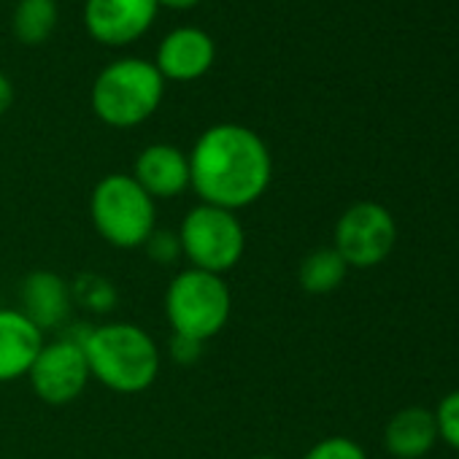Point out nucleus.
I'll return each instance as SVG.
<instances>
[{
    "mask_svg": "<svg viewBox=\"0 0 459 459\" xmlns=\"http://www.w3.org/2000/svg\"><path fill=\"white\" fill-rule=\"evenodd\" d=\"M437 440V421L435 411H427L421 405H408L397 411L386 429H384V446L394 459H421L432 451Z\"/></svg>",
    "mask_w": 459,
    "mask_h": 459,
    "instance_id": "nucleus-14",
    "label": "nucleus"
},
{
    "mask_svg": "<svg viewBox=\"0 0 459 459\" xmlns=\"http://www.w3.org/2000/svg\"><path fill=\"white\" fill-rule=\"evenodd\" d=\"M12 106H14V84L4 71H0V117H4Z\"/></svg>",
    "mask_w": 459,
    "mask_h": 459,
    "instance_id": "nucleus-22",
    "label": "nucleus"
},
{
    "mask_svg": "<svg viewBox=\"0 0 459 459\" xmlns=\"http://www.w3.org/2000/svg\"><path fill=\"white\" fill-rule=\"evenodd\" d=\"M178 247L186 268L224 276L247 255V227L236 211L208 203L192 205L178 224Z\"/></svg>",
    "mask_w": 459,
    "mask_h": 459,
    "instance_id": "nucleus-6",
    "label": "nucleus"
},
{
    "mask_svg": "<svg viewBox=\"0 0 459 459\" xmlns=\"http://www.w3.org/2000/svg\"><path fill=\"white\" fill-rule=\"evenodd\" d=\"M203 346H205V343H197V341H192V338H181V335H173V338H170V343H168L170 357H173L178 365H192V362H197V359H200V354H203Z\"/></svg>",
    "mask_w": 459,
    "mask_h": 459,
    "instance_id": "nucleus-21",
    "label": "nucleus"
},
{
    "mask_svg": "<svg viewBox=\"0 0 459 459\" xmlns=\"http://www.w3.org/2000/svg\"><path fill=\"white\" fill-rule=\"evenodd\" d=\"M162 311L173 335L208 343L233 316V292L224 276L184 268L168 281Z\"/></svg>",
    "mask_w": 459,
    "mask_h": 459,
    "instance_id": "nucleus-4",
    "label": "nucleus"
},
{
    "mask_svg": "<svg viewBox=\"0 0 459 459\" xmlns=\"http://www.w3.org/2000/svg\"><path fill=\"white\" fill-rule=\"evenodd\" d=\"M74 284L55 271H33L20 284V311L47 335L71 319Z\"/></svg>",
    "mask_w": 459,
    "mask_h": 459,
    "instance_id": "nucleus-12",
    "label": "nucleus"
},
{
    "mask_svg": "<svg viewBox=\"0 0 459 459\" xmlns=\"http://www.w3.org/2000/svg\"><path fill=\"white\" fill-rule=\"evenodd\" d=\"M213 60H216L213 39L203 28L184 25V28L170 30L160 41L157 57L152 63L157 65L165 82L189 84V82L203 79L213 68Z\"/></svg>",
    "mask_w": 459,
    "mask_h": 459,
    "instance_id": "nucleus-10",
    "label": "nucleus"
},
{
    "mask_svg": "<svg viewBox=\"0 0 459 459\" xmlns=\"http://www.w3.org/2000/svg\"><path fill=\"white\" fill-rule=\"evenodd\" d=\"M28 381L36 397L47 405H68L79 400L92 381L79 333L47 341L28 373Z\"/></svg>",
    "mask_w": 459,
    "mask_h": 459,
    "instance_id": "nucleus-8",
    "label": "nucleus"
},
{
    "mask_svg": "<svg viewBox=\"0 0 459 459\" xmlns=\"http://www.w3.org/2000/svg\"><path fill=\"white\" fill-rule=\"evenodd\" d=\"M200 0H157V6L162 9H176V12H186V9H195Z\"/></svg>",
    "mask_w": 459,
    "mask_h": 459,
    "instance_id": "nucleus-23",
    "label": "nucleus"
},
{
    "mask_svg": "<svg viewBox=\"0 0 459 459\" xmlns=\"http://www.w3.org/2000/svg\"><path fill=\"white\" fill-rule=\"evenodd\" d=\"M165 98V79L152 60L122 57L108 63L92 82L90 103L95 117L114 127L130 130L152 119Z\"/></svg>",
    "mask_w": 459,
    "mask_h": 459,
    "instance_id": "nucleus-3",
    "label": "nucleus"
},
{
    "mask_svg": "<svg viewBox=\"0 0 459 459\" xmlns=\"http://www.w3.org/2000/svg\"><path fill=\"white\" fill-rule=\"evenodd\" d=\"M90 219L108 247L143 249L157 230V203L130 173H108L92 186Z\"/></svg>",
    "mask_w": 459,
    "mask_h": 459,
    "instance_id": "nucleus-5",
    "label": "nucleus"
},
{
    "mask_svg": "<svg viewBox=\"0 0 459 459\" xmlns=\"http://www.w3.org/2000/svg\"><path fill=\"white\" fill-rule=\"evenodd\" d=\"M90 376L117 394L146 392L162 368L154 335L133 322H106L79 333Z\"/></svg>",
    "mask_w": 459,
    "mask_h": 459,
    "instance_id": "nucleus-2",
    "label": "nucleus"
},
{
    "mask_svg": "<svg viewBox=\"0 0 459 459\" xmlns=\"http://www.w3.org/2000/svg\"><path fill=\"white\" fill-rule=\"evenodd\" d=\"M157 14V0H87L84 28L103 47H130L149 33Z\"/></svg>",
    "mask_w": 459,
    "mask_h": 459,
    "instance_id": "nucleus-9",
    "label": "nucleus"
},
{
    "mask_svg": "<svg viewBox=\"0 0 459 459\" xmlns=\"http://www.w3.org/2000/svg\"><path fill=\"white\" fill-rule=\"evenodd\" d=\"M189 154V189L197 203L244 211L265 197L273 181V157L263 135L238 122L203 130Z\"/></svg>",
    "mask_w": 459,
    "mask_h": 459,
    "instance_id": "nucleus-1",
    "label": "nucleus"
},
{
    "mask_svg": "<svg viewBox=\"0 0 459 459\" xmlns=\"http://www.w3.org/2000/svg\"><path fill=\"white\" fill-rule=\"evenodd\" d=\"M346 273L349 265L343 263V257L333 247H325L303 257L298 268V281L308 295H330L346 281Z\"/></svg>",
    "mask_w": 459,
    "mask_h": 459,
    "instance_id": "nucleus-15",
    "label": "nucleus"
},
{
    "mask_svg": "<svg viewBox=\"0 0 459 459\" xmlns=\"http://www.w3.org/2000/svg\"><path fill=\"white\" fill-rule=\"evenodd\" d=\"M47 335L20 311L0 306V384L28 378Z\"/></svg>",
    "mask_w": 459,
    "mask_h": 459,
    "instance_id": "nucleus-13",
    "label": "nucleus"
},
{
    "mask_svg": "<svg viewBox=\"0 0 459 459\" xmlns=\"http://www.w3.org/2000/svg\"><path fill=\"white\" fill-rule=\"evenodd\" d=\"M76 300H82L87 308L108 311V308H114L117 295H114V287H111L108 281H103V279H98V276H90L87 284H76V287H74V303H76Z\"/></svg>",
    "mask_w": 459,
    "mask_h": 459,
    "instance_id": "nucleus-19",
    "label": "nucleus"
},
{
    "mask_svg": "<svg viewBox=\"0 0 459 459\" xmlns=\"http://www.w3.org/2000/svg\"><path fill=\"white\" fill-rule=\"evenodd\" d=\"M130 176L154 203L173 200L189 189V154L173 143H149L138 152Z\"/></svg>",
    "mask_w": 459,
    "mask_h": 459,
    "instance_id": "nucleus-11",
    "label": "nucleus"
},
{
    "mask_svg": "<svg viewBox=\"0 0 459 459\" xmlns=\"http://www.w3.org/2000/svg\"><path fill=\"white\" fill-rule=\"evenodd\" d=\"M146 255L160 263V265H173L178 257H181V247H178V236L170 233V230H154V233L149 236V241L143 244Z\"/></svg>",
    "mask_w": 459,
    "mask_h": 459,
    "instance_id": "nucleus-20",
    "label": "nucleus"
},
{
    "mask_svg": "<svg viewBox=\"0 0 459 459\" xmlns=\"http://www.w3.org/2000/svg\"><path fill=\"white\" fill-rule=\"evenodd\" d=\"M303 459H368L365 448L346 437V435H330V437H322L319 443H314Z\"/></svg>",
    "mask_w": 459,
    "mask_h": 459,
    "instance_id": "nucleus-17",
    "label": "nucleus"
},
{
    "mask_svg": "<svg viewBox=\"0 0 459 459\" xmlns=\"http://www.w3.org/2000/svg\"><path fill=\"white\" fill-rule=\"evenodd\" d=\"M435 421H437V437H443L451 448L459 451V389L448 392L437 403Z\"/></svg>",
    "mask_w": 459,
    "mask_h": 459,
    "instance_id": "nucleus-18",
    "label": "nucleus"
},
{
    "mask_svg": "<svg viewBox=\"0 0 459 459\" xmlns=\"http://www.w3.org/2000/svg\"><path fill=\"white\" fill-rule=\"evenodd\" d=\"M57 0H17L12 28L20 44L41 47L57 28Z\"/></svg>",
    "mask_w": 459,
    "mask_h": 459,
    "instance_id": "nucleus-16",
    "label": "nucleus"
},
{
    "mask_svg": "<svg viewBox=\"0 0 459 459\" xmlns=\"http://www.w3.org/2000/svg\"><path fill=\"white\" fill-rule=\"evenodd\" d=\"M397 241V224L389 208L376 200H359L349 205L335 224L333 249L343 257L349 268H376L381 265Z\"/></svg>",
    "mask_w": 459,
    "mask_h": 459,
    "instance_id": "nucleus-7",
    "label": "nucleus"
},
{
    "mask_svg": "<svg viewBox=\"0 0 459 459\" xmlns=\"http://www.w3.org/2000/svg\"><path fill=\"white\" fill-rule=\"evenodd\" d=\"M255 459H276V456H268V454H265V456H255Z\"/></svg>",
    "mask_w": 459,
    "mask_h": 459,
    "instance_id": "nucleus-24",
    "label": "nucleus"
}]
</instances>
